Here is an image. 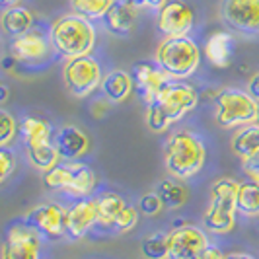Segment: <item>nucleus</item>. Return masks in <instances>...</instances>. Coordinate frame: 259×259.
I'll use <instances>...</instances> for the list:
<instances>
[{
    "label": "nucleus",
    "instance_id": "33",
    "mask_svg": "<svg viewBox=\"0 0 259 259\" xmlns=\"http://www.w3.org/2000/svg\"><path fill=\"white\" fill-rule=\"evenodd\" d=\"M16 168V156L8 146H0V183L6 182Z\"/></svg>",
    "mask_w": 259,
    "mask_h": 259
},
{
    "label": "nucleus",
    "instance_id": "14",
    "mask_svg": "<svg viewBox=\"0 0 259 259\" xmlns=\"http://www.w3.org/2000/svg\"><path fill=\"white\" fill-rule=\"evenodd\" d=\"M98 224V203L96 199L84 197L70 208H66V234L72 240H80L82 236L92 230V226Z\"/></svg>",
    "mask_w": 259,
    "mask_h": 259
},
{
    "label": "nucleus",
    "instance_id": "36",
    "mask_svg": "<svg viewBox=\"0 0 259 259\" xmlns=\"http://www.w3.org/2000/svg\"><path fill=\"white\" fill-rule=\"evenodd\" d=\"M246 92L259 104V72L249 78V82H247V90Z\"/></svg>",
    "mask_w": 259,
    "mask_h": 259
},
{
    "label": "nucleus",
    "instance_id": "24",
    "mask_svg": "<svg viewBox=\"0 0 259 259\" xmlns=\"http://www.w3.org/2000/svg\"><path fill=\"white\" fill-rule=\"evenodd\" d=\"M236 210L244 217H257L259 214V183L253 180L238 183L236 193Z\"/></svg>",
    "mask_w": 259,
    "mask_h": 259
},
{
    "label": "nucleus",
    "instance_id": "38",
    "mask_svg": "<svg viewBox=\"0 0 259 259\" xmlns=\"http://www.w3.org/2000/svg\"><path fill=\"white\" fill-rule=\"evenodd\" d=\"M224 259H255L253 255H247V253H230V255H224Z\"/></svg>",
    "mask_w": 259,
    "mask_h": 259
},
{
    "label": "nucleus",
    "instance_id": "30",
    "mask_svg": "<svg viewBox=\"0 0 259 259\" xmlns=\"http://www.w3.org/2000/svg\"><path fill=\"white\" fill-rule=\"evenodd\" d=\"M18 121L6 109H0V146H8L16 139Z\"/></svg>",
    "mask_w": 259,
    "mask_h": 259
},
{
    "label": "nucleus",
    "instance_id": "23",
    "mask_svg": "<svg viewBox=\"0 0 259 259\" xmlns=\"http://www.w3.org/2000/svg\"><path fill=\"white\" fill-rule=\"evenodd\" d=\"M20 131H22V137H24V143L27 148H33V146L53 141L51 125L45 123L43 119H37V117H24Z\"/></svg>",
    "mask_w": 259,
    "mask_h": 259
},
{
    "label": "nucleus",
    "instance_id": "31",
    "mask_svg": "<svg viewBox=\"0 0 259 259\" xmlns=\"http://www.w3.org/2000/svg\"><path fill=\"white\" fill-rule=\"evenodd\" d=\"M137 222H139V208L127 205V207L121 210V214L115 219L111 228L117 230V232H131L137 226Z\"/></svg>",
    "mask_w": 259,
    "mask_h": 259
},
{
    "label": "nucleus",
    "instance_id": "11",
    "mask_svg": "<svg viewBox=\"0 0 259 259\" xmlns=\"http://www.w3.org/2000/svg\"><path fill=\"white\" fill-rule=\"evenodd\" d=\"M158 29L166 37H182L189 35L195 24L193 8L183 2V0H168L160 10H158Z\"/></svg>",
    "mask_w": 259,
    "mask_h": 259
},
{
    "label": "nucleus",
    "instance_id": "13",
    "mask_svg": "<svg viewBox=\"0 0 259 259\" xmlns=\"http://www.w3.org/2000/svg\"><path fill=\"white\" fill-rule=\"evenodd\" d=\"M45 238H61L66 234V208L57 203H43L31 208L24 221Z\"/></svg>",
    "mask_w": 259,
    "mask_h": 259
},
{
    "label": "nucleus",
    "instance_id": "20",
    "mask_svg": "<svg viewBox=\"0 0 259 259\" xmlns=\"http://www.w3.org/2000/svg\"><path fill=\"white\" fill-rule=\"evenodd\" d=\"M234 37L228 31H214L210 33L205 43V57L212 66L226 68L232 63Z\"/></svg>",
    "mask_w": 259,
    "mask_h": 259
},
{
    "label": "nucleus",
    "instance_id": "18",
    "mask_svg": "<svg viewBox=\"0 0 259 259\" xmlns=\"http://www.w3.org/2000/svg\"><path fill=\"white\" fill-rule=\"evenodd\" d=\"M137 10L139 8L127 0H113V4L104 16L105 27L115 35H127L137 24Z\"/></svg>",
    "mask_w": 259,
    "mask_h": 259
},
{
    "label": "nucleus",
    "instance_id": "35",
    "mask_svg": "<svg viewBox=\"0 0 259 259\" xmlns=\"http://www.w3.org/2000/svg\"><path fill=\"white\" fill-rule=\"evenodd\" d=\"M137 8H150V10H160L168 0H127Z\"/></svg>",
    "mask_w": 259,
    "mask_h": 259
},
{
    "label": "nucleus",
    "instance_id": "16",
    "mask_svg": "<svg viewBox=\"0 0 259 259\" xmlns=\"http://www.w3.org/2000/svg\"><path fill=\"white\" fill-rule=\"evenodd\" d=\"M53 144L61 160H80L84 154H88L90 139L82 129L74 125H66L57 131V135L53 137Z\"/></svg>",
    "mask_w": 259,
    "mask_h": 259
},
{
    "label": "nucleus",
    "instance_id": "25",
    "mask_svg": "<svg viewBox=\"0 0 259 259\" xmlns=\"http://www.w3.org/2000/svg\"><path fill=\"white\" fill-rule=\"evenodd\" d=\"M98 203V224L111 228L121 210L127 207L125 199L117 193H104L96 199Z\"/></svg>",
    "mask_w": 259,
    "mask_h": 259
},
{
    "label": "nucleus",
    "instance_id": "39",
    "mask_svg": "<svg viewBox=\"0 0 259 259\" xmlns=\"http://www.w3.org/2000/svg\"><path fill=\"white\" fill-rule=\"evenodd\" d=\"M8 96V90H6V86L4 84H0V100H4Z\"/></svg>",
    "mask_w": 259,
    "mask_h": 259
},
{
    "label": "nucleus",
    "instance_id": "5",
    "mask_svg": "<svg viewBox=\"0 0 259 259\" xmlns=\"http://www.w3.org/2000/svg\"><path fill=\"white\" fill-rule=\"evenodd\" d=\"M236 193L238 182L221 178L210 187V201L203 217V226L212 234H228L236 226Z\"/></svg>",
    "mask_w": 259,
    "mask_h": 259
},
{
    "label": "nucleus",
    "instance_id": "21",
    "mask_svg": "<svg viewBox=\"0 0 259 259\" xmlns=\"http://www.w3.org/2000/svg\"><path fill=\"white\" fill-rule=\"evenodd\" d=\"M102 92L111 104H121L131 96L135 88V80L127 70H111L102 80Z\"/></svg>",
    "mask_w": 259,
    "mask_h": 259
},
{
    "label": "nucleus",
    "instance_id": "27",
    "mask_svg": "<svg viewBox=\"0 0 259 259\" xmlns=\"http://www.w3.org/2000/svg\"><path fill=\"white\" fill-rule=\"evenodd\" d=\"M27 158L41 171H47V169H51L53 166H57L61 162V156L57 152L53 141L51 143L39 144V146H33V148H27Z\"/></svg>",
    "mask_w": 259,
    "mask_h": 259
},
{
    "label": "nucleus",
    "instance_id": "12",
    "mask_svg": "<svg viewBox=\"0 0 259 259\" xmlns=\"http://www.w3.org/2000/svg\"><path fill=\"white\" fill-rule=\"evenodd\" d=\"M168 244L169 259H199L201 253L210 246L207 234L191 224L171 230L168 236Z\"/></svg>",
    "mask_w": 259,
    "mask_h": 259
},
{
    "label": "nucleus",
    "instance_id": "8",
    "mask_svg": "<svg viewBox=\"0 0 259 259\" xmlns=\"http://www.w3.org/2000/svg\"><path fill=\"white\" fill-rule=\"evenodd\" d=\"M104 70L92 55L68 59L63 66V82L74 98H88L102 86Z\"/></svg>",
    "mask_w": 259,
    "mask_h": 259
},
{
    "label": "nucleus",
    "instance_id": "2",
    "mask_svg": "<svg viewBox=\"0 0 259 259\" xmlns=\"http://www.w3.org/2000/svg\"><path fill=\"white\" fill-rule=\"evenodd\" d=\"M49 41L55 53L65 57L66 61L86 57L92 55L96 45V27L90 20L78 14H66L53 22Z\"/></svg>",
    "mask_w": 259,
    "mask_h": 259
},
{
    "label": "nucleus",
    "instance_id": "6",
    "mask_svg": "<svg viewBox=\"0 0 259 259\" xmlns=\"http://www.w3.org/2000/svg\"><path fill=\"white\" fill-rule=\"evenodd\" d=\"M43 183L55 191H65L74 197H90L96 189V174L90 166L78 160H65L43 171Z\"/></svg>",
    "mask_w": 259,
    "mask_h": 259
},
{
    "label": "nucleus",
    "instance_id": "32",
    "mask_svg": "<svg viewBox=\"0 0 259 259\" xmlns=\"http://www.w3.org/2000/svg\"><path fill=\"white\" fill-rule=\"evenodd\" d=\"M162 208H164V203H162L160 195L156 193V191L144 193L143 197H141V201H139V210H141L143 214H146V217H156V214H160Z\"/></svg>",
    "mask_w": 259,
    "mask_h": 259
},
{
    "label": "nucleus",
    "instance_id": "17",
    "mask_svg": "<svg viewBox=\"0 0 259 259\" xmlns=\"http://www.w3.org/2000/svg\"><path fill=\"white\" fill-rule=\"evenodd\" d=\"M133 72H135V84L143 100L146 104H152L160 90L164 88V84L168 82V76L158 68V65L152 63H139L133 66Z\"/></svg>",
    "mask_w": 259,
    "mask_h": 259
},
{
    "label": "nucleus",
    "instance_id": "34",
    "mask_svg": "<svg viewBox=\"0 0 259 259\" xmlns=\"http://www.w3.org/2000/svg\"><path fill=\"white\" fill-rule=\"evenodd\" d=\"M244 171L247 174L249 180H253V182L259 183V152L253 154L251 158L244 160Z\"/></svg>",
    "mask_w": 259,
    "mask_h": 259
},
{
    "label": "nucleus",
    "instance_id": "22",
    "mask_svg": "<svg viewBox=\"0 0 259 259\" xmlns=\"http://www.w3.org/2000/svg\"><path fill=\"white\" fill-rule=\"evenodd\" d=\"M232 150L242 162L259 152V125L249 123L246 127H240L232 139Z\"/></svg>",
    "mask_w": 259,
    "mask_h": 259
},
{
    "label": "nucleus",
    "instance_id": "26",
    "mask_svg": "<svg viewBox=\"0 0 259 259\" xmlns=\"http://www.w3.org/2000/svg\"><path fill=\"white\" fill-rule=\"evenodd\" d=\"M156 193L160 195L162 203H164V208H178L187 203L189 199V189L183 185V183L178 182V178L174 180H164V182L158 185Z\"/></svg>",
    "mask_w": 259,
    "mask_h": 259
},
{
    "label": "nucleus",
    "instance_id": "19",
    "mask_svg": "<svg viewBox=\"0 0 259 259\" xmlns=\"http://www.w3.org/2000/svg\"><path fill=\"white\" fill-rule=\"evenodd\" d=\"M0 27L12 39L20 37V35L33 29V14L29 8L22 6V4L6 6V10L0 16Z\"/></svg>",
    "mask_w": 259,
    "mask_h": 259
},
{
    "label": "nucleus",
    "instance_id": "29",
    "mask_svg": "<svg viewBox=\"0 0 259 259\" xmlns=\"http://www.w3.org/2000/svg\"><path fill=\"white\" fill-rule=\"evenodd\" d=\"M113 4V0H70V6L74 14L86 18V20H104L105 12L109 10V6Z\"/></svg>",
    "mask_w": 259,
    "mask_h": 259
},
{
    "label": "nucleus",
    "instance_id": "3",
    "mask_svg": "<svg viewBox=\"0 0 259 259\" xmlns=\"http://www.w3.org/2000/svg\"><path fill=\"white\" fill-rule=\"evenodd\" d=\"M205 144L199 137H195L189 131L174 133L166 143L164 160L169 176L178 180H189L197 176L205 166Z\"/></svg>",
    "mask_w": 259,
    "mask_h": 259
},
{
    "label": "nucleus",
    "instance_id": "15",
    "mask_svg": "<svg viewBox=\"0 0 259 259\" xmlns=\"http://www.w3.org/2000/svg\"><path fill=\"white\" fill-rule=\"evenodd\" d=\"M49 51H51V41L33 29L20 37H14L10 43V59L18 63H35L41 59H47Z\"/></svg>",
    "mask_w": 259,
    "mask_h": 259
},
{
    "label": "nucleus",
    "instance_id": "41",
    "mask_svg": "<svg viewBox=\"0 0 259 259\" xmlns=\"http://www.w3.org/2000/svg\"><path fill=\"white\" fill-rule=\"evenodd\" d=\"M255 123L259 125V107H257V117H255Z\"/></svg>",
    "mask_w": 259,
    "mask_h": 259
},
{
    "label": "nucleus",
    "instance_id": "4",
    "mask_svg": "<svg viewBox=\"0 0 259 259\" xmlns=\"http://www.w3.org/2000/svg\"><path fill=\"white\" fill-rule=\"evenodd\" d=\"M154 61L168 80L189 78L201 65V51L189 35L166 37L156 49Z\"/></svg>",
    "mask_w": 259,
    "mask_h": 259
},
{
    "label": "nucleus",
    "instance_id": "28",
    "mask_svg": "<svg viewBox=\"0 0 259 259\" xmlns=\"http://www.w3.org/2000/svg\"><path fill=\"white\" fill-rule=\"evenodd\" d=\"M166 232H156L143 238L141 253L146 259H169V244Z\"/></svg>",
    "mask_w": 259,
    "mask_h": 259
},
{
    "label": "nucleus",
    "instance_id": "42",
    "mask_svg": "<svg viewBox=\"0 0 259 259\" xmlns=\"http://www.w3.org/2000/svg\"><path fill=\"white\" fill-rule=\"evenodd\" d=\"M0 84H2V82H0Z\"/></svg>",
    "mask_w": 259,
    "mask_h": 259
},
{
    "label": "nucleus",
    "instance_id": "7",
    "mask_svg": "<svg viewBox=\"0 0 259 259\" xmlns=\"http://www.w3.org/2000/svg\"><path fill=\"white\" fill-rule=\"evenodd\" d=\"M217 123L222 129H240L255 123L259 104L244 90L224 88L214 98Z\"/></svg>",
    "mask_w": 259,
    "mask_h": 259
},
{
    "label": "nucleus",
    "instance_id": "37",
    "mask_svg": "<svg viewBox=\"0 0 259 259\" xmlns=\"http://www.w3.org/2000/svg\"><path fill=\"white\" fill-rule=\"evenodd\" d=\"M199 259H224V255H222V251L219 249V247L208 246L207 249L201 253V257Z\"/></svg>",
    "mask_w": 259,
    "mask_h": 259
},
{
    "label": "nucleus",
    "instance_id": "10",
    "mask_svg": "<svg viewBox=\"0 0 259 259\" xmlns=\"http://www.w3.org/2000/svg\"><path fill=\"white\" fill-rule=\"evenodd\" d=\"M221 16L232 31L259 35V0H222Z\"/></svg>",
    "mask_w": 259,
    "mask_h": 259
},
{
    "label": "nucleus",
    "instance_id": "40",
    "mask_svg": "<svg viewBox=\"0 0 259 259\" xmlns=\"http://www.w3.org/2000/svg\"><path fill=\"white\" fill-rule=\"evenodd\" d=\"M12 4H18V0H0V6H12Z\"/></svg>",
    "mask_w": 259,
    "mask_h": 259
},
{
    "label": "nucleus",
    "instance_id": "1",
    "mask_svg": "<svg viewBox=\"0 0 259 259\" xmlns=\"http://www.w3.org/2000/svg\"><path fill=\"white\" fill-rule=\"evenodd\" d=\"M199 104V94L191 84L180 80H168L146 107V125L154 133H164L178 121H182Z\"/></svg>",
    "mask_w": 259,
    "mask_h": 259
},
{
    "label": "nucleus",
    "instance_id": "9",
    "mask_svg": "<svg viewBox=\"0 0 259 259\" xmlns=\"http://www.w3.org/2000/svg\"><path fill=\"white\" fill-rule=\"evenodd\" d=\"M41 234L26 222L14 224L0 247V259H41Z\"/></svg>",
    "mask_w": 259,
    "mask_h": 259
}]
</instances>
